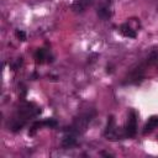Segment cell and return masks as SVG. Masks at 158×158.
I'll use <instances>...</instances> for the list:
<instances>
[{"label":"cell","mask_w":158,"mask_h":158,"mask_svg":"<svg viewBox=\"0 0 158 158\" xmlns=\"http://www.w3.org/2000/svg\"><path fill=\"white\" fill-rule=\"evenodd\" d=\"M125 131H126V135L128 137H133L136 135V131H137V120H136V114L135 111H131L130 115H128V120L126 122V127H125Z\"/></svg>","instance_id":"cell-1"},{"label":"cell","mask_w":158,"mask_h":158,"mask_svg":"<svg viewBox=\"0 0 158 158\" xmlns=\"http://www.w3.org/2000/svg\"><path fill=\"white\" fill-rule=\"evenodd\" d=\"M93 2H94V0H75L74 4H73V9H74L75 11L81 12V11H84V9H85L86 6L91 5Z\"/></svg>","instance_id":"cell-2"},{"label":"cell","mask_w":158,"mask_h":158,"mask_svg":"<svg viewBox=\"0 0 158 158\" xmlns=\"http://www.w3.org/2000/svg\"><path fill=\"white\" fill-rule=\"evenodd\" d=\"M120 32L125 36V37H130V38H136V32L135 30H132L127 23H123L121 25L120 27Z\"/></svg>","instance_id":"cell-3"},{"label":"cell","mask_w":158,"mask_h":158,"mask_svg":"<svg viewBox=\"0 0 158 158\" xmlns=\"http://www.w3.org/2000/svg\"><path fill=\"white\" fill-rule=\"evenodd\" d=\"M158 126V116H152L149 120H148V122L144 125V130H143V132L146 133V132H149V131H152L153 128H156Z\"/></svg>","instance_id":"cell-4"},{"label":"cell","mask_w":158,"mask_h":158,"mask_svg":"<svg viewBox=\"0 0 158 158\" xmlns=\"http://www.w3.org/2000/svg\"><path fill=\"white\" fill-rule=\"evenodd\" d=\"M46 57H47V54H46V49H44V48L37 49V52H36V54H35V58H36V60H37L38 63H43L44 59H46Z\"/></svg>","instance_id":"cell-5"},{"label":"cell","mask_w":158,"mask_h":158,"mask_svg":"<svg viewBox=\"0 0 158 158\" xmlns=\"http://www.w3.org/2000/svg\"><path fill=\"white\" fill-rule=\"evenodd\" d=\"M98 15L101 17V19H107L111 14H110V9L107 6H100L98 9Z\"/></svg>","instance_id":"cell-6"},{"label":"cell","mask_w":158,"mask_h":158,"mask_svg":"<svg viewBox=\"0 0 158 158\" xmlns=\"http://www.w3.org/2000/svg\"><path fill=\"white\" fill-rule=\"evenodd\" d=\"M74 143H75V136H73V135H68V136H65L64 139H63V146H64V147H70V146H73Z\"/></svg>","instance_id":"cell-7"},{"label":"cell","mask_w":158,"mask_h":158,"mask_svg":"<svg viewBox=\"0 0 158 158\" xmlns=\"http://www.w3.org/2000/svg\"><path fill=\"white\" fill-rule=\"evenodd\" d=\"M16 36H17V38H19L20 41H26V33H25V31L17 30V31H16Z\"/></svg>","instance_id":"cell-8"},{"label":"cell","mask_w":158,"mask_h":158,"mask_svg":"<svg viewBox=\"0 0 158 158\" xmlns=\"http://www.w3.org/2000/svg\"><path fill=\"white\" fill-rule=\"evenodd\" d=\"M42 125H46V126H49V127H53V126H56L57 125V122L54 121V120H46L44 122H42Z\"/></svg>","instance_id":"cell-9"}]
</instances>
